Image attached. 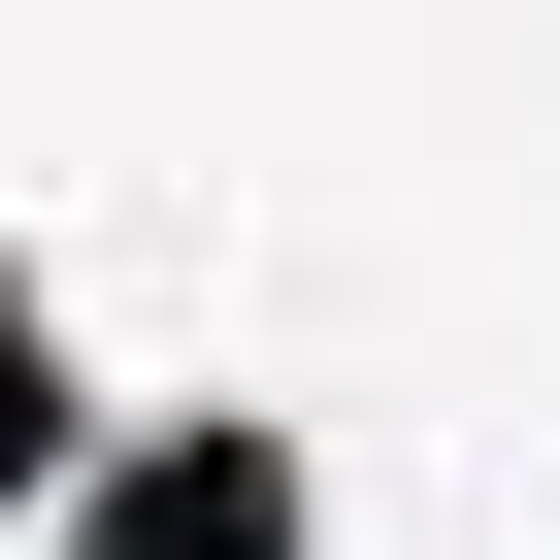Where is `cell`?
Listing matches in <instances>:
<instances>
[{"label": "cell", "instance_id": "6da1fadb", "mask_svg": "<svg viewBox=\"0 0 560 560\" xmlns=\"http://www.w3.org/2000/svg\"><path fill=\"white\" fill-rule=\"evenodd\" d=\"M34 560H330V494H298L264 396H132V429L34 494Z\"/></svg>", "mask_w": 560, "mask_h": 560}]
</instances>
